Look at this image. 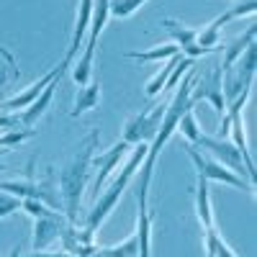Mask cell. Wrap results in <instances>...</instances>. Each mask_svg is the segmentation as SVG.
<instances>
[{
  "label": "cell",
  "mask_w": 257,
  "mask_h": 257,
  "mask_svg": "<svg viewBox=\"0 0 257 257\" xmlns=\"http://www.w3.org/2000/svg\"><path fill=\"white\" fill-rule=\"evenodd\" d=\"M185 152H188V157L193 160V165H196V173H198L203 180H208V183H221V185H231V188L254 193V185H252V183H247V180L239 178L237 173H231L229 167H224L221 162H216L213 157L198 152V147L185 144Z\"/></svg>",
  "instance_id": "cell-4"
},
{
  "label": "cell",
  "mask_w": 257,
  "mask_h": 257,
  "mask_svg": "<svg viewBox=\"0 0 257 257\" xmlns=\"http://www.w3.org/2000/svg\"><path fill=\"white\" fill-rule=\"evenodd\" d=\"M21 211L29 213L31 219H41V216H47V213H52V208L47 203H41L36 198H24V201H21Z\"/></svg>",
  "instance_id": "cell-27"
},
{
  "label": "cell",
  "mask_w": 257,
  "mask_h": 257,
  "mask_svg": "<svg viewBox=\"0 0 257 257\" xmlns=\"http://www.w3.org/2000/svg\"><path fill=\"white\" fill-rule=\"evenodd\" d=\"M59 80L62 77H57V80H52L44 90H41V95L29 105V108H24L21 111V116H18V123L24 126V128H31V126H36L41 118H44V113L49 111V105H52V98H54V90H57V85H59Z\"/></svg>",
  "instance_id": "cell-13"
},
{
  "label": "cell",
  "mask_w": 257,
  "mask_h": 257,
  "mask_svg": "<svg viewBox=\"0 0 257 257\" xmlns=\"http://www.w3.org/2000/svg\"><path fill=\"white\" fill-rule=\"evenodd\" d=\"M6 152H8V149H0V162H3V157H6ZM0 170H3V165H0Z\"/></svg>",
  "instance_id": "cell-32"
},
{
  "label": "cell",
  "mask_w": 257,
  "mask_h": 257,
  "mask_svg": "<svg viewBox=\"0 0 257 257\" xmlns=\"http://www.w3.org/2000/svg\"><path fill=\"white\" fill-rule=\"evenodd\" d=\"M178 132L185 137L188 144H196L198 137L203 134L201 126H198V121H196V113H193V108H188V111L183 113V118H180V123H178Z\"/></svg>",
  "instance_id": "cell-23"
},
{
  "label": "cell",
  "mask_w": 257,
  "mask_h": 257,
  "mask_svg": "<svg viewBox=\"0 0 257 257\" xmlns=\"http://www.w3.org/2000/svg\"><path fill=\"white\" fill-rule=\"evenodd\" d=\"M8 257H21V244H16V247L8 252Z\"/></svg>",
  "instance_id": "cell-31"
},
{
  "label": "cell",
  "mask_w": 257,
  "mask_h": 257,
  "mask_svg": "<svg viewBox=\"0 0 257 257\" xmlns=\"http://www.w3.org/2000/svg\"><path fill=\"white\" fill-rule=\"evenodd\" d=\"M193 193H196V213H198V224H201V229L216 226V224H213V206H211L208 180H203V178L198 175V183H196V188H193Z\"/></svg>",
  "instance_id": "cell-17"
},
{
  "label": "cell",
  "mask_w": 257,
  "mask_h": 257,
  "mask_svg": "<svg viewBox=\"0 0 257 257\" xmlns=\"http://www.w3.org/2000/svg\"><path fill=\"white\" fill-rule=\"evenodd\" d=\"M254 82V44L244 49V54L237 59V64L226 72V80H224V98L226 103L234 100L244 88H252Z\"/></svg>",
  "instance_id": "cell-9"
},
{
  "label": "cell",
  "mask_w": 257,
  "mask_h": 257,
  "mask_svg": "<svg viewBox=\"0 0 257 257\" xmlns=\"http://www.w3.org/2000/svg\"><path fill=\"white\" fill-rule=\"evenodd\" d=\"M108 6L111 0H93V18H90V29H88V41L82 44V54L77 59V64L72 67V80L80 85H88L93 80V59H95V47H98V39L108 24Z\"/></svg>",
  "instance_id": "cell-3"
},
{
  "label": "cell",
  "mask_w": 257,
  "mask_h": 257,
  "mask_svg": "<svg viewBox=\"0 0 257 257\" xmlns=\"http://www.w3.org/2000/svg\"><path fill=\"white\" fill-rule=\"evenodd\" d=\"M257 11V0H239L234 8H229V11H224L221 16H216L213 18V24H216L219 29H224L229 21H234V18H242V16H252Z\"/></svg>",
  "instance_id": "cell-22"
},
{
  "label": "cell",
  "mask_w": 257,
  "mask_h": 257,
  "mask_svg": "<svg viewBox=\"0 0 257 257\" xmlns=\"http://www.w3.org/2000/svg\"><path fill=\"white\" fill-rule=\"evenodd\" d=\"M144 157H147V142L134 144V149H128V157H126V162H123V167H121L118 178L108 185V190H105V193L95 196L93 208L88 211V216H85V221H82V226H80V234H82L85 242H95V234L100 231V226L105 224V219L111 216V211H113L116 203L121 201V196H123V190L128 188V183L134 180V175H137V170L142 167Z\"/></svg>",
  "instance_id": "cell-2"
},
{
  "label": "cell",
  "mask_w": 257,
  "mask_h": 257,
  "mask_svg": "<svg viewBox=\"0 0 257 257\" xmlns=\"http://www.w3.org/2000/svg\"><path fill=\"white\" fill-rule=\"evenodd\" d=\"M180 54L178 44H160V47H152V49H144V52H126L128 59H137V62H165L170 57H175Z\"/></svg>",
  "instance_id": "cell-20"
},
{
  "label": "cell",
  "mask_w": 257,
  "mask_h": 257,
  "mask_svg": "<svg viewBox=\"0 0 257 257\" xmlns=\"http://www.w3.org/2000/svg\"><path fill=\"white\" fill-rule=\"evenodd\" d=\"M70 221L62 216V213L52 211L47 213V216H41V219H34V234H31V247L34 252H41V249H49L59 237H62V231L64 226H67Z\"/></svg>",
  "instance_id": "cell-12"
},
{
  "label": "cell",
  "mask_w": 257,
  "mask_h": 257,
  "mask_svg": "<svg viewBox=\"0 0 257 257\" xmlns=\"http://www.w3.org/2000/svg\"><path fill=\"white\" fill-rule=\"evenodd\" d=\"M128 149H132V144L123 142V139H118L113 147L105 149V152H95V155H93L90 165H93V170H95V178H93V193H95V196H98V190H103L105 180L113 175V170L118 167V162L128 155Z\"/></svg>",
  "instance_id": "cell-10"
},
{
  "label": "cell",
  "mask_w": 257,
  "mask_h": 257,
  "mask_svg": "<svg viewBox=\"0 0 257 257\" xmlns=\"http://www.w3.org/2000/svg\"><path fill=\"white\" fill-rule=\"evenodd\" d=\"M21 201L24 198L13 196V193H6V190L0 193V219H8L16 211H21Z\"/></svg>",
  "instance_id": "cell-26"
},
{
  "label": "cell",
  "mask_w": 257,
  "mask_h": 257,
  "mask_svg": "<svg viewBox=\"0 0 257 257\" xmlns=\"http://www.w3.org/2000/svg\"><path fill=\"white\" fill-rule=\"evenodd\" d=\"M88 257H111V252H108V247H95Z\"/></svg>",
  "instance_id": "cell-30"
},
{
  "label": "cell",
  "mask_w": 257,
  "mask_h": 257,
  "mask_svg": "<svg viewBox=\"0 0 257 257\" xmlns=\"http://www.w3.org/2000/svg\"><path fill=\"white\" fill-rule=\"evenodd\" d=\"M70 64H72L70 59H62V62L57 64V67H52L47 75H41L36 82L26 85V88L21 90V93H16V95H13V98H8V100H0V111H3V113H13V111H24V108H29V105L41 95V90H44L52 80H57V77H62L64 72H67Z\"/></svg>",
  "instance_id": "cell-8"
},
{
  "label": "cell",
  "mask_w": 257,
  "mask_h": 257,
  "mask_svg": "<svg viewBox=\"0 0 257 257\" xmlns=\"http://www.w3.org/2000/svg\"><path fill=\"white\" fill-rule=\"evenodd\" d=\"M254 34H257V29H254V26H249L244 34L234 36L226 47H221V49H224V59H221L219 67H221V72H224V75H226V72L234 67V64H237V59L244 54V49L254 44Z\"/></svg>",
  "instance_id": "cell-15"
},
{
  "label": "cell",
  "mask_w": 257,
  "mask_h": 257,
  "mask_svg": "<svg viewBox=\"0 0 257 257\" xmlns=\"http://www.w3.org/2000/svg\"><path fill=\"white\" fill-rule=\"evenodd\" d=\"M165 105L167 103H160V105H149L147 111L132 116L126 123H123V134L121 139L128 142V144H139V142H152L155 134H157V128H160V121H162V113H165Z\"/></svg>",
  "instance_id": "cell-7"
},
{
  "label": "cell",
  "mask_w": 257,
  "mask_h": 257,
  "mask_svg": "<svg viewBox=\"0 0 257 257\" xmlns=\"http://www.w3.org/2000/svg\"><path fill=\"white\" fill-rule=\"evenodd\" d=\"M18 77H21V70L16 64V57L6 47H0V90H6Z\"/></svg>",
  "instance_id": "cell-21"
},
{
  "label": "cell",
  "mask_w": 257,
  "mask_h": 257,
  "mask_svg": "<svg viewBox=\"0 0 257 257\" xmlns=\"http://www.w3.org/2000/svg\"><path fill=\"white\" fill-rule=\"evenodd\" d=\"M100 144V132L93 128V132L80 139L72 157L62 165L59 170V206L64 211V219L70 224H77L80 219V211H82V196H85V188H88L90 180V160L95 155V149Z\"/></svg>",
  "instance_id": "cell-1"
},
{
  "label": "cell",
  "mask_w": 257,
  "mask_h": 257,
  "mask_svg": "<svg viewBox=\"0 0 257 257\" xmlns=\"http://www.w3.org/2000/svg\"><path fill=\"white\" fill-rule=\"evenodd\" d=\"M162 26L170 36H173V44H178L183 57L198 59V57L208 54L203 47H198V41H196L201 26H188V24H180V21H175V18H162Z\"/></svg>",
  "instance_id": "cell-11"
},
{
  "label": "cell",
  "mask_w": 257,
  "mask_h": 257,
  "mask_svg": "<svg viewBox=\"0 0 257 257\" xmlns=\"http://www.w3.org/2000/svg\"><path fill=\"white\" fill-rule=\"evenodd\" d=\"M111 257H137V237L132 234V237H126L121 244H113L108 247Z\"/></svg>",
  "instance_id": "cell-28"
},
{
  "label": "cell",
  "mask_w": 257,
  "mask_h": 257,
  "mask_svg": "<svg viewBox=\"0 0 257 257\" xmlns=\"http://www.w3.org/2000/svg\"><path fill=\"white\" fill-rule=\"evenodd\" d=\"M193 147H201V152H208L216 162H221L224 167H229L231 173H237L239 178H244L247 183L254 185V178L249 175V170L242 160V152L237 149V144H234L231 139H221V137H211V134H201L198 142Z\"/></svg>",
  "instance_id": "cell-5"
},
{
  "label": "cell",
  "mask_w": 257,
  "mask_h": 257,
  "mask_svg": "<svg viewBox=\"0 0 257 257\" xmlns=\"http://www.w3.org/2000/svg\"><path fill=\"white\" fill-rule=\"evenodd\" d=\"M203 252L206 257H239L237 252H234L224 237H221V231L216 226H211V229H203Z\"/></svg>",
  "instance_id": "cell-18"
},
{
  "label": "cell",
  "mask_w": 257,
  "mask_h": 257,
  "mask_svg": "<svg viewBox=\"0 0 257 257\" xmlns=\"http://www.w3.org/2000/svg\"><path fill=\"white\" fill-rule=\"evenodd\" d=\"M201 100L211 103V108L216 111L219 116L226 113L224 72H221V67H216L213 72H208V75H203V77L196 75V80H193V85H190V103L196 105V103H201Z\"/></svg>",
  "instance_id": "cell-6"
},
{
  "label": "cell",
  "mask_w": 257,
  "mask_h": 257,
  "mask_svg": "<svg viewBox=\"0 0 257 257\" xmlns=\"http://www.w3.org/2000/svg\"><path fill=\"white\" fill-rule=\"evenodd\" d=\"M29 257H72V254H67V252H49V249H41V252H34V254H29Z\"/></svg>",
  "instance_id": "cell-29"
},
{
  "label": "cell",
  "mask_w": 257,
  "mask_h": 257,
  "mask_svg": "<svg viewBox=\"0 0 257 257\" xmlns=\"http://www.w3.org/2000/svg\"><path fill=\"white\" fill-rule=\"evenodd\" d=\"M98 103H100V82L90 80L88 85H82V88L75 93V103H72L70 116L72 118H80V116H85L88 111L98 108Z\"/></svg>",
  "instance_id": "cell-16"
},
{
  "label": "cell",
  "mask_w": 257,
  "mask_h": 257,
  "mask_svg": "<svg viewBox=\"0 0 257 257\" xmlns=\"http://www.w3.org/2000/svg\"><path fill=\"white\" fill-rule=\"evenodd\" d=\"M144 3H149V0H111L108 16H113V18H128L132 13H137Z\"/></svg>",
  "instance_id": "cell-25"
},
{
  "label": "cell",
  "mask_w": 257,
  "mask_h": 257,
  "mask_svg": "<svg viewBox=\"0 0 257 257\" xmlns=\"http://www.w3.org/2000/svg\"><path fill=\"white\" fill-rule=\"evenodd\" d=\"M183 59V54H175V57H170V59H165V64L160 67V72L147 82V88H144V95L152 100V98H157L160 93H165V85H167V77H170V72L175 70V64Z\"/></svg>",
  "instance_id": "cell-19"
},
{
  "label": "cell",
  "mask_w": 257,
  "mask_h": 257,
  "mask_svg": "<svg viewBox=\"0 0 257 257\" xmlns=\"http://www.w3.org/2000/svg\"><path fill=\"white\" fill-rule=\"evenodd\" d=\"M152 221H155V213L149 211V206H139L137 229H134L137 257H152Z\"/></svg>",
  "instance_id": "cell-14"
},
{
  "label": "cell",
  "mask_w": 257,
  "mask_h": 257,
  "mask_svg": "<svg viewBox=\"0 0 257 257\" xmlns=\"http://www.w3.org/2000/svg\"><path fill=\"white\" fill-rule=\"evenodd\" d=\"M31 137H34V128H8V132H0V149L21 147L24 142H29Z\"/></svg>",
  "instance_id": "cell-24"
}]
</instances>
